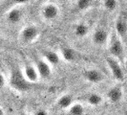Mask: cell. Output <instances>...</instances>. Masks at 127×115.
Listing matches in <instances>:
<instances>
[{"label": "cell", "instance_id": "obj_1", "mask_svg": "<svg viewBox=\"0 0 127 115\" xmlns=\"http://www.w3.org/2000/svg\"><path fill=\"white\" fill-rule=\"evenodd\" d=\"M107 45H108L109 54L111 55L110 57L116 58L122 65H124V61L126 58L124 43L122 42L121 38L117 36V34L115 32H112V35L110 36Z\"/></svg>", "mask_w": 127, "mask_h": 115}, {"label": "cell", "instance_id": "obj_2", "mask_svg": "<svg viewBox=\"0 0 127 115\" xmlns=\"http://www.w3.org/2000/svg\"><path fill=\"white\" fill-rule=\"evenodd\" d=\"M9 83L11 87L19 93H24L32 88V83L26 80L22 74V71L19 69H13L12 71Z\"/></svg>", "mask_w": 127, "mask_h": 115}, {"label": "cell", "instance_id": "obj_3", "mask_svg": "<svg viewBox=\"0 0 127 115\" xmlns=\"http://www.w3.org/2000/svg\"><path fill=\"white\" fill-rule=\"evenodd\" d=\"M39 35H40V31L37 26L33 24L26 25L19 32V42H21L23 45L32 44L37 39Z\"/></svg>", "mask_w": 127, "mask_h": 115}, {"label": "cell", "instance_id": "obj_4", "mask_svg": "<svg viewBox=\"0 0 127 115\" xmlns=\"http://www.w3.org/2000/svg\"><path fill=\"white\" fill-rule=\"evenodd\" d=\"M27 3H29L28 1H22V2H18V4L16 6L11 8L5 14V19L6 21L11 24V25H16L19 24L22 19L24 17V12L22 10L21 7L25 5Z\"/></svg>", "mask_w": 127, "mask_h": 115}, {"label": "cell", "instance_id": "obj_5", "mask_svg": "<svg viewBox=\"0 0 127 115\" xmlns=\"http://www.w3.org/2000/svg\"><path fill=\"white\" fill-rule=\"evenodd\" d=\"M106 64L108 66V69L110 73L112 74V76L116 81L118 82H123L125 79V74L124 70L122 67V64L117 60L116 58L112 57L106 58Z\"/></svg>", "mask_w": 127, "mask_h": 115}, {"label": "cell", "instance_id": "obj_6", "mask_svg": "<svg viewBox=\"0 0 127 115\" xmlns=\"http://www.w3.org/2000/svg\"><path fill=\"white\" fill-rule=\"evenodd\" d=\"M41 17L46 22H54L57 19L60 13V9L57 4L49 2L46 3L41 9Z\"/></svg>", "mask_w": 127, "mask_h": 115}, {"label": "cell", "instance_id": "obj_7", "mask_svg": "<svg viewBox=\"0 0 127 115\" xmlns=\"http://www.w3.org/2000/svg\"><path fill=\"white\" fill-rule=\"evenodd\" d=\"M109 38L108 31L103 27H97L92 35V42L97 47H103L108 44Z\"/></svg>", "mask_w": 127, "mask_h": 115}, {"label": "cell", "instance_id": "obj_8", "mask_svg": "<svg viewBox=\"0 0 127 115\" xmlns=\"http://www.w3.org/2000/svg\"><path fill=\"white\" fill-rule=\"evenodd\" d=\"M123 43L127 41V17L125 14H120L115 22V31Z\"/></svg>", "mask_w": 127, "mask_h": 115}, {"label": "cell", "instance_id": "obj_9", "mask_svg": "<svg viewBox=\"0 0 127 115\" xmlns=\"http://www.w3.org/2000/svg\"><path fill=\"white\" fill-rule=\"evenodd\" d=\"M82 77L86 82L90 83H94V84H98L105 80L104 74L100 70L95 69V68L84 70L82 72Z\"/></svg>", "mask_w": 127, "mask_h": 115}, {"label": "cell", "instance_id": "obj_10", "mask_svg": "<svg viewBox=\"0 0 127 115\" xmlns=\"http://www.w3.org/2000/svg\"><path fill=\"white\" fill-rule=\"evenodd\" d=\"M35 68L37 70L39 78L43 80H47L52 76V66L43 58H38L35 61Z\"/></svg>", "mask_w": 127, "mask_h": 115}, {"label": "cell", "instance_id": "obj_11", "mask_svg": "<svg viewBox=\"0 0 127 115\" xmlns=\"http://www.w3.org/2000/svg\"><path fill=\"white\" fill-rule=\"evenodd\" d=\"M106 97L109 100V102L112 104L121 102L123 97V90L121 84H115L113 86H111L106 92Z\"/></svg>", "mask_w": 127, "mask_h": 115}, {"label": "cell", "instance_id": "obj_12", "mask_svg": "<svg viewBox=\"0 0 127 115\" xmlns=\"http://www.w3.org/2000/svg\"><path fill=\"white\" fill-rule=\"evenodd\" d=\"M22 74L30 83H36L39 80V75L37 73V70H36L35 66L32 64H26L23 70H22Z\"/></svg>", "mask_w": 127, "mask_h": 115}, {"label": "cell", "instance_id": "obj_13", "mask_svg": "<svg viewBox=\"0 0 127 115\" xmlns=\"http://www.w3.org/2000/svg\"><path fill=\"white\" fill-rule=\"evenodd\" d=\"M73 32L76 38H84L90 32V26L85 22H77L73 27Z\"/></svg>", "mask_w": 127, "mask_h": 115}, {"label": "cell", "instance_id": "obj_14", "mask_svg": "<svg viewBox=\"0 0 127 115\" xmlns=\"http://www.w3.org/2000/svg\"><path fill=\"white\" fill-rule=\"evenodd\" d=\"M42 57L45 61H47L51 66H56L60 61V55L53 50H45L42 52Z\"/></svg>", "mask_w": 127, "mask_h": 115}, {"label": "cell", "instance_id": "obj_15", "mask_svg": "<svg viewBox=\"0 0 127 115\" xmlns=\"http://www.w3.org/2000/svg\"><path fill=\"white\" fill-rule=\"evenodd\" d=\"M75 103V99L72 94L66 93L61 95L57 101V107L58 109H63V110H67L70 108L71 106Z\"/></svg>", "mask_w": 127, "mask_h": 115}, {"label": "cell", "instance_id": "obj_16", "mask_svg": "<svg viewBox=\"0 0 127 115\" xmlns=\"http://www.w3.org/2000/svg\"><path fill=\"white\" fill-rule=\"evenodd\" d=\"M60 58L65 60L66 62H73L75 61L77 58V53L75 49L68 47V46H64L60 49Z\"/></svg>", "mask_w": 127, "mask_h": 115}, {"label": "cell", "instance_id": "obj_17", "mask_svg": "<svg viewBox=\"0 0 127 115\" xmlns=\"http://www.w3.org/2000/svg\"><path fill=\"white\" fill-rule=\"evenodd\" d=\"M86 102L91 107H98L103 103V97L98 93H90L86 98Z\"/></svg>", "mask_w": 127, "mask_h": 115}, {"label": "cell", "instance_id": "obj_18", "mask_svg": "<svg viewBox=\"0 0 127 115\" xmlns=\"http://www.w3.org/2000/svg\"><path fill=\"white\" fill-rule=\"evenodd\" d=\"M75 3H76L75 6H76V11H78V12H85V11L91 9L92 7L95 6V2L92 1V0H77Z\"/></svg>", "mask_w": 127, "mask_h": 115}, {"label": "cell", "instance_id": "obj_19", "mask_svg": "<svg viewBox=\"0 0 127 115\" xmlns=\"http://www.w3.org/2000/svg\"><path fill=\"white\" fill-rule=\"evenodd\" d=\"M85 109L82 104L74 103L69 109H67V115H84Z\"/></svg>", "mask_w": 127, "mask_h": 115}, {"label": "cell", "instance_id": "obj_20", "mask_svg": "<svg viewBox=\"0 0 127 115\" xmlns=\"http://www.w3.org/2000/svg\"><path fill=\"white\" fill-rule=\"evenodd\" d=\"M101 5L107 12H114L119 6V2L116 0H103L101 1Z\"/></svg>", "mask_w": 127, "mask_h": 115}, {"label": "cell", "instance_id": "obj_21", "mask_svg": "<svg viewBox=\"0 0 127 115\" xmlns=\"http://www.w3.org/2000/svg\"><path fill=\"white\" fill-rule=\"evenodd\" d=\"M6 83H7L6 78H5V76H4V74H3L2 72H0V90L3 89V88L5 87Z\"/></svg>", "mask_w": 127, "mask_h": 115}, {"label": "cell", "instance_id": "obj_22", "mask_svg": "<svg viewBox=\"0 0 127 115\" xmlns=\"http://www.w3.org/2000/svg\"><path fill=\"white\" fill-rule=\"evenodd\" d=\"M34 115H49V112L44 109H39L36 110Z\"/></svg>", "mask_w": 127, "mask_h": 115}, {"label": "cell", "instance_id": "obj_23", "mask_svg": "<svg viewBox=\"0 0 127 115\" xmlns=\"http://www.w3.org/2000/svg\"><path fill=\"white\" fill-rule=\"evenodd\" d=\"M0 115H5V111L1 107H0Z\"/></svg>", "mask_w": 127, "mask_h": 115}, {"label": "cell", "instance_id": "obj_24", "mask_svg": "<svg viewBox=\"0 0 127 115\" xmlns=\"http://www.w3.org/2000/svg\"><path fill=\"white\" fill-rule=\"evenodd\" d=\"M18 115H32V114H30V113H27V112H21V113H19Z\"/></svg>", "mask_w": 127, "mask_h": 115}, {"label": "cell", "instance_id": "obj_25", "mask_svg": "<svg viewBox=\"0 0 127 115\" xmlns=\"http://www.w3.org/2000/svg\"><path fill=\"white\" fill-rule=\"evenodd\" d=\"M124 67H125V69L127 70V57L125 58V61H124Z\"/></svg>", "mask_w": 127, "mask_h": 115}, {"label": "cell", "instance_id": "obj_26", "mask_svg": "<svg viewBox=\"0 0 127 115\" xmlns=\"http://www.w3.org/2000/svg\"><path fill=\"white\" fill-rule=\"evenodd\" d=\"M1 44H2V38L0 37V46H1Z\"/></svg>", "mask_w": 127, "mask_h": 115}]
</instances>
